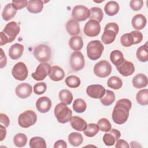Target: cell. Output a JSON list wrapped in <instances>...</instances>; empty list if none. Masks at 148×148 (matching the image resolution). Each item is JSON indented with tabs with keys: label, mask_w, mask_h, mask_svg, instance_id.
Segmentation results:
<instances>
[{
	"label": "cell",
	"mask_w": 148,
	"mask_h": 148,
	"mask_svg": "<svg viewBox=\"0 0 148 148\" xmlns=\"http://www.w3.org/2000/svg\"><path fill=\"white\" fill-rule=\"evenodd\" d=\"M132 106L131 101L126 98L118 100L113 108L112 118L117 124H123L125 123L129 116L130 110Z\"/></svg>",
	"instance_id": "obj_1"
},
{
	"label": "cell",
	"mask_w": 148,
	"mask_h": 148,
	"mask_svg": "<svg viewBox=\"0 0 148 148\" xmlns=\"http://www.w3.org/2000/svg\"><path fill=\"white\" fill-rule=\"evenodd\" d=\"M20 31V26L16 21H13L8 23L0 33V46H2L14 40Z\"/></svg>",
	"instance_id": "obj_2"
},
{
	"label": "cell",
	"mask_w": 148,
	"mask_h": 148,
	"mask_svg": "<svg viewBox=\"0 0 148 148\" xmlns=\"http://www.w3.org/2000/svg\"><path fill=\"white\" fill-rule=\"evenodd\" d=\"M54 113L57 121L61 124L69 122L72 115V112L71 109L62 102L59 103L56 106Z\"/></svg>",
	"instance_id": "obj_3"
},
{
	"label": "cell",
	"mask_w": 148,
	"mask_h": 148,
	"mask_svg": "<svg viewBox=\"0 0 148 148\" xmlns=\"http://www.w3.org/2000/svg\"><path fill=\"white\" fill-rule=\"evenodd\" d=\"M87 55L91 60L95 61L99 59L104 50L102 42L99 40L90 41L87 46Z\"/></svg>",
	"instance_id": "obj_4"
},
{
	"label": "cell",
	"mask_w": 148,
	"mask_h": 148,
	"mask_svg": "<svg viewBox=\"0 0 148 148\" xmlns=\"http://www.w3.org/2000/svg\"><path fill=\"white\" fill-rule=\"evenodd\" d=\"M119 31V28L116 23H109L105 27L104 31L101 37L102 42L105 45L112 43L115 40Z\"/></svg>",
	"instance_id": "obj_5"
},
{
	"label": "cell",
	"mask_w": 148,
	"mask_h": 148,
	"mask_svg": "<svg viewBox=\"0 0 148 148\" xmlns=\"http://www.w3.org/2000/svg\"><path fill=\"white\" fill-rule=\"evenodd\" d=\"M37 120L36 113L31 110H25L21 113L18 118V125L24 128H29L34 125Z\"/></svg>",
	"instance_id": "obj_6"
},
{
	"label": "cell",
	"mask_w": 148,
	"mask_h": 148,
	"mask_svg": "<svg viewBox=\"0 0 148 148\" xmlns=\"http://www.w3.org/2000/svg\"><path fill=\"white\" fill-rule=\"evenodd\" d=\"M33 54L38 61L40 62H47L50 59L51 50L49 46L41 44L35 47L33 51Z\"/></svg>",
	"instance_id": "obj_7"
},
{
	"label": "cell",
	"mask_w": 148,
	"mask_h": 148,
	"mask_svg": "<svg viewBox=\"0 0 148 148\" xmlns=\"http://www.w3.org/2000/svg\"><path fill=\"white\" fill-rule=\"evenodd\" d=\"M111 72L112 66L106 60H101L94 65V73L99 77H106L110 75Z\"/></svg>",
	"instance_id": "obj_8"
},
{
	"label": "cell",
	"mask_w": 148,
	"mask_h": 148,
	"mask_svg": "<svg viewBox=\"0 0 148 148\" xmlns=\"http://www.w3.org/2000/svg\"><path fill=\"white\" fill-rule=\"evenodd\" d=\"M12 74L13 77L17 80L23 81L25 80L28 74V71L26 65L23 62H17L13 67Z\"/></svg>",
	"instance_id": "obj_9"
},
{
	"label": "cell",
	"mask_w": 148,
	"mask_h": 148,
	"mask_svg": "<svg viewBox=\"0 0 148 148\" xmlns=\"http://www.w3.org/2000/svg\"><path fill=\"white\" fill-rule=\"evenodd\" d=\"M85 65V61L83 54L76 51L72 53L70 57V65L74 71H79L82 69Z\"/></svg>",
	"instance_id": "obj_10"
},
{
	"label": "cell",
	"mask_w": 148,
	"mask_h": 148,
	"mask_svg": "<svg viewBox=\"0 0 148 148\" xmlns=\"http://www.w3.org/2000/svg\"><path fill=\"white\" fill-rule=\"evenodd\" d=\"M90 10L83 5L75 6L72 11V17L77 21H85L90 17Z\"/></svg>",
	"instance_id": "obj_11"
},
{
	"label": "cell",
	"mask_w": 148,
	"mask_h": 148,
	"mask_svg": "<svg viewBox=\"0 0 148 148\" xmlns=\"http://www.w3.org/2000/svg\"><path fill=\"white\" fill-rule=\"evenodd\" d=\"M51 66L47 62L40 63L36 69V71L31 74L32 78L37 81L44 80L49 75Z\"/></svg>",
	"instance_id": "obj_12"
},
{
	"label": "cell",
	"mask_w": 148,
	"mask_h": 148,
	"mask_svg": "<svg viewBox=\"0 0 148 148\" xmlns=\"http://www.w3.org/2000/svg\"><path fill=\"white\" fill-rule=\"evenodd\" d=\"M83 31L84 34L88 37L97 36L101 31L100 24L96 20H90L86 23Z\"/></svg>",
	"instance_id": "obj_13"
},
{
	"label": "cell",
	"mask_w": 148,
	"mask_h": 148,
	"mask_svg": "<svg viewBox=\"0 0 148 148\" xmlns=\"http://www.w3.org/2000/svg\"><path fill=\"white\" fill-rule=\"evenodd\" d=\"M105 90V87L101 84H92L87 87L86 93L92 98L100 99L103 96Z\"/></svg>",
	"instance_id": "obj_14"
},
{
	"label": "cell",
	"mask_w": 148,
	"mask_h": 148,
	"mask_svg": "<svg viewBox=\"0 0 148 148\" xmlns=\"http://www.w3.org/2000/svg\"><path fill=\"white\" fill-rule=\"evenodd\" d=\"M118 72L123 76H128L134 73L135 72V66L132 62L127 61H124L116 66Z\"/></svg>",
	"instance_id": "obj_15"
},
{
	"label": "cell",
	"mask_w": 148,
	"mask_h": 148,
	"mask_svg": "<svg viewBox=\"0 0 148 148\" xmlns=\"http://www.w3.org/2000/svg\"><path fill=\"white\" fill-rule=\"evenodd\" d=\"M121 136L120 132L116 129H111L108 133H105L103 136V141L106 146H113L114 145Z\"/></svg>",
	"instance_id": "obj_16"
},
{
	"label": "cell",
	"mask_w": 148,
	"mask_h": 148,
	"mask_svg": "<svg viewBox=\"0 0 148 148\" xmlns=\"http://www.w3.org/2000/svg\"><path fill=\"white\" fill-rule=\"evenodd\" d=\"M15 92L17 96L20 98H27L31 95L32 87L30 84L27 83H21L16 87Z\"/></svg>",
	"instance_id": "obj_17"
},
{
	"label": "cell",
	"mask_w": 148,
	"mask_h": 148,
	"mask_svg": "<svg viewBox=\"0 0 148 148\" xmlns=\"http://www.w3.org/2000/svg\"><path fill=\"white\" fill-rule=\"evenodd\" d=\"M36 108L37 110L42 113L48 112L51 107V101L50 98L43 96L38 99L36 102Z\"/></svg>",
	"instance_id": "obj_18"
},
{
	"label": "cell",
	"mask_w": 148,
	"mask_h": 148,
	"mask_svg": "<svg viewBox=\"0 0 148 148\" xmlns=\"http://www.w3.org/2000/svg\"><path fill=\"white\" fill-rule=\"evenodd\" d=\"M69 121L72 127L76 131H84L87 126L86 121L79 116H72Z\"/></svg>",
	"instance_id": "obj_19"
},
{
	"label": "cell",
	"mask_w": 148,
	"mask_h": 148,
	"mask_svg": "<svg viewBox=\"0 0 148 148\" xmlns=\"http://www.w3.org/2000/svg\"><path fill=\"white\" fill-rule=\"evenodd\" d=\"M49 76L51 80L55 82H58L64 79L65 72L61 67L57 65H54L51 67Z\"/></svg>",
	"instance_id": "obj_20"
},
{
	"label": "cell",
	"mask_w": 148,
	"mask_h": 148,
	"mask_svg": "<svg viewBox=\"0 0 148 148\" xmlns=\"http://www.w3.org/2000/svg\"><path fill=\"white\" fill-rule=\"evenodd\" d=\"M24 51V46L20 43H15L12 45L9 50V56L12 60L20 58Z\"/></svg>",
	"instance_id": "obj_21"
},
{
	"label": "cell",
	"mask_w": 148,
	"mask_h": 148,
	"mask_svg": "<svg viewBox=\"0 0 148 148\" xmlns=\"http://www.w3.org/2000/svg\"><path fill=\"white\" fill-rule=\"evenodd\" d=\"M43 8V2L41 0H30L28 1L27 10L31 13H38Z\"/></svg>",
	"instance_id": "obj_22"
},
{
	"label": "cell",
	"mask_w": 148,
	"mask_h": 148,
	"mask_svg": "<svg viewBox=\"0 0 148 148\" xmlns=\"http://www.w3.org/2000/svg\"><path fill=\"white\" fill-rule=\"evenodd\" d=\"M147 20L146 17L142 14L135 15L132 19V25L136 30L142 29L146 25Z\"/></svg>",
	"instance_id": "obj_23"
},
{
	"label": "cell",
	"mask_w": 148,
	"mask_h": 148,
	"mask_svg": "<svg viewBox=\"0 0 148 148\" xmlns=\"http://www.w3.org/2000/svg\"><path fill=\"white\" fill-rule=\"evenodd\" d=\"M132 83L135 88H142L147 86L148 83L147 77L143 73H139L134 77Z\"/></svg>",
	"instance_id": "obj_24"
},
{
	"label": "cell",
	"mask_w": 148,
	"mask_h": 148,
	"mask_svg": "<svg viewBox=\"0 0 148 148\" xmlns=\"http://www.w3.org/2000/svg\"><path fill=\"white\" fill-rule=\"evenodd\" d=\"M66 29L71 36H75L80 33V26L79 23L74 19H71L66 23Z\"/></svg>",
	"instance_id": "obj_25"
},
{
	"label": "cell",
	"mask_w": 148,
	"mask_h": 148,
	"mask_svg": "<svg viewBox=\"0 0 148 148\" xmlns=\"http://www.w3.org/2000/svg\"><path fill=\"white\" fill-rule=\"evenodd\" d=\"M119 3L114 1H111L106 3L104 10L106 14L110 16H113L117 14L119 11Z\"/></svg>",
	"instance_id": "obj_26"
},
{
	"label": "cell",
	"mask_w": 148,
	"mask_h": 148,
	"mask_svg": "<svg viewBox=\"0 0 148 148\" xmlns=\"http://www.w3.org/2000/svg\"><path fill=\"white\" fill-rule=\"evenodd\" d=\"M17 13V10L13 7L12 3H8L4 8L2 13V17L5 21H9L13 18Z\"/></svg>",
	"instance_id": "obj_27"
},
{
	"label": "cell",
	"mask_w": 148,
	"mask_h": 148,
	"mask_svg": "<svg viewBox=\"0 0 148 148\" xmlns=\"http://www.w3.org/2000/svg\"><path fill=\"white\" fill-rule=\"evenodd\" d=\"M70 48L74 51L80 50L83 46V42L82 37L79 36H73L69 40Z\"/></svg>",
	"instance_id": "obj_28"
},
{
	"label": "cell",
	"mask_w": 148,
	"mask_h": 148,
	"mask_svg": "<svg viewBox=\"0 0 148 148\" xmlns=\"http://www.w3.org/2000/svg\"><path fill=\"white\" fill-rule=\"evenodd\" d=\"M115 101V95L112 91L105 90L103 96L100 98L101 103L104 106H109L112 105Z\"/></svg>",
	"instance_id": "obj_29"
},
{
	"label": "cell",
	"mask_w": 148,
	"mask_h": 148,
	"mask_svg": "<svg viewBox=\"0 0 148 148\" xmlns=\"http://www.w3.org/2000/svg\"><path fill=\"white\" fill-rule=\"evenodd\" d=\"M110 59L111 62L116 66L121 64L124 60L123 54L119 50H114L111 52Z\"/></svg>",
	"instance_id": "obj_30"
},
{
	"label": "cell",
	"mask_w": 148,
	"mask_h": 148,
	"mask_svg": "<svg viewBox=\"0 0 148 148\" xmlns=\"http://www.w3.org/2000/svg\"><path fill=\"white\" fill-rule=\"evenodd\" d=\"M68 139L71 145L76 147L82 145L83 142V138L82 134L77 132L71 133L68 135Z\"/></svg>",
	"instance_id": "obj_31"
},
{
	"label": "cell",
	"mask_w": 148,
	"mask_h": 148,
	"mask_svg": "<svg viewBox=\"0 0 148 148\" xmlns=\"http://www.w3.org/2000/svg\"><path fill=\"white\" fill-rule=\"evenodd\" d=\"M138 60L141 62H145L148 60V51H147V43L144 45L140 46L136 53Z\"/></svg>",
	"instance_id": "obj_32"
},
{
	"label": "cell",
	"mask_w": 148,
	"mask_h": 148,
	"mask_svg": "<svg viewBox=\"0 0 148 148\" xmlns=\"http://www.w3.org/2000/svg\"><path fill=\"white\" fill-rule=\"evenodd\" d=\"M59 99L61 102L66 105H70L73 100V95L72 92L66 89L61 90L59 92Z\"/></svg>",
	"instance_id": "obj_33"
},
{
	"label": "cell",
	"mask_w": 148,
	"mask_h": 148,
	"mask_svg": "<svg viewBox=\"0 0 148 148\" xmlns=\"http://www.w3.org/2000/svg\"><path fill=\"white\" fill-rule=\"evenodd\" d=\"M90 20H94L98 22H101L103 17L102 10L98 7H92L90 9Z\"/></svg>",
	"instance_id": "obj_34"
},
{
	"label": "cell",
	"mask_w": 148,
	"mask_h": 148,
	"mask_svg": "<svg viewBox=\"0 0 148 148\" xmlns=\"http://www.w3.org/2000/svg\"><path fill=\"white\" fill-rule=\"evenodd\" d=\"M29 146L31 148H46L45 140L39 136L32 138L29 140Z\"/></svg>",
	"instance_id": "obj_35"
},
{
	"label": "cell",
	"mask_w": 148,
	"mask_h": 148,
	"mask_svg": "<svg viewBox=\"0 0 148 148\" xmlns=\"http://www.w3.org/2000/svg\"><path fill=\"white\" fill-rule=\"evenodd\" d=\"M107 85L109 87L112 89L119 90L122 87L123 82L120 77L113 76L108 79L107 81Z\"/></svg>",
	"instance_id": "obj_36"
},
{
	"label": "cell",
	"mask_w": 148,
	"mask_h": 148,
	"mask_svg": "<svg viewBox=\"0 0 148 148\" xmlns=\"http://www.w3.org/2000/svg\"><path fill=\"white\" fill-rule=\"evenodd\" d=\"M138 103L141 105H147L148 104V90L143 89L139 91L136 96Z\"/></svg>",
	"instance_id": "obj_37"
},
{
	"label": "cell",
	"mask_w": 148,
	"mask_h": 148,
	"mask_svg": "<svg viewBox=\"0 0 148 148\" xmlns=\"http://www.w3.org/2000/svg\"><path fill=\"white\" fill-rule=\"evenodd\" d=\"M73 109L77 113H81L84 112L87 108L86 102L82 98L76 99L73 103Z\"/></svg>",
	"instance_id": "obj_38"
},
{
	"label": "cell",
	"mask_w": 148,
	"mask_h": 148,
	"mask_svg": "<svg viewBox=\"0 0 148 148\" xmlns=\"http://www.w3.org/2000/svg\"><path fill=\"white\" fill-rule=\"evenodd\" d=\"M99 129L97 124L94 123H90L87 124L86 130L84 131V134L86 136L91 138L95 136L99 132Z\"/></svg>",
	"instance_id": "obj_39"
},
{
	"label": "cell",
	"mask_w": 148,
	"mask_h": 148,
	"mask_svg": "<svg viewBox=\"0 0 148 148\" xmlns=\"http://www.w3.org/2000/svg\"><path fill=\"white\" fill-rule=\"evenodd\" d=\"M27 142V136L23 133H18L16 134L13 138V143L17 147H24Z\"/></svg>",
	"instance_id": "obj_40"
},
{
	"label": "cell",
	"mask_w": 148,
	"mask_h": 148,
	"mask_svg": "<svg viewBox=\"0 0 148 148\" xmlns=\"http://www.w3.org/2000/svg\"><path fill=\"white\" fill-rule=\"evenodd\" d=\"M80 83L79 77L75 75L68 76L65 79V83L69 88H77L80 85Z\"/></svg>",
	"instance_id": "obj_41"
},
{
	"label": "cell",
	"mask_w": 148,
	"mask_h": 148,
	"mask_svg": "<svg viewBox=\"0 0 148 148\" xmlns=\"http://www.w3.org/2000/svg\"><path fill=\"white\" fill-rule=\"evenodd\" d=\"M120 42L121 45L126 47L134 45V39L131 32L123 34L120 38Z\"/></svg>",
	"instance_id": "obj_42"
},
{
	"label": "cell",
	"mask_w": 148,
	"mask_h": 148,
	"mask_svg": "<svg viewBox=\"0 0 148 148\" xmlns=\"http://www.w3.org/2000/svg\"><path fill=\"white\" fill-rule=\"evenodd\" d=\"M97 125L99 130L103 132H109L112 128V125L109 121L105 118H102L98 121Z\"/></svg>",
	"instance_id": "obj_43"
},
{
	"label": "cell",
	"mask_w": 148,
	"mask_h": 148,
	"mask_svg": "<svg viewBox=\"0 0 148 148\" xmlns=\"http://www.w3.org/2000/svg\"><path fill=\"white\" fill-rule=\"evenodd\" d=\"M47 86L45 82H40L35 84L34 86V92L37 95H41L45 92Z\"/></svg>",
	"instance_id": "obj_44"
},
{
	"label": "cell",
	"mask_w": 148,
	"mask_h": 148,
	"mask_svg": "<svg viewBox=\"0 0 148 148\" xmlns=\"http://www.w3.org/2000/svg\"><path fill=\"white\" fill-rule=\"evenodd\" d=\"M130 5L133 10H139L143 6V1L142 0H132L130 2Z\"/></svg>",
	"instance_id": "obj_45"
},
{
	"label": "cell",
	"mask_w": 148,
	"mask_h": 148,
	"mask_svg": "<svg viewBox=\"0 0 148 148\" xmlns=\"http://www.w3.org/2000/svg\"><path fill=\"white\" fill-rule=\"evenodd\" d=\"M12 4L13 7L17 10H20L25 6H27L28 1H12Z\"/></svg>",
	"instance_id": "obj_46"
},
{
	"label": "cell",
	"mask_w": 148,
	"mask_h": 148,
	"mask_svg": "<svg viewBox=\"0 0 148 148\" xmlns=\"http://www.w3.org/2000/svg\"><path fill=\"white\" fill-rule=\"evenodd\" d=\"M134 39V45L139 43L142 42L143 39V35L139 31H132L131 32Z\"/></svg>",
	"instance_id": "obj_47"
},
{
	"label": "cell",
	"mask_w": 148,
	"mask_h": 148,
	"mask_svg": "<svg viewBox=\"0 0 148 148\" xmlns=\"http://www.w3.org/2000/svg\"><path fill=\"white\" fill-rule=\"evenodd\" d=\"M0 123L1 124H3L5 127H8L9 125L10 121L7 115L3 113L0 114Z\"/></svg>",
	"instance_id": "obj_48"
},
{
	"label": "cell",
	"mask_w": 148,
	"mask_h": 148,
	"mask_svg": "<svg viewBox=\"0 0 148 148\" xmlns=\"http://www.w3.org/2000/svg\"><path fill=\"white\" fill-rule=\"evenodd\" d=\"M115 147L116 148H120V147L129 148L130 145H128V143H127V141H125L123 139H118L116 143Z\"/></svg>",
	"instance_id": "obj_49"
},
{
	"label": "cell",
	"mask_w": 148,
	"mask_h": 148,
	"mask_svg": "<svg viewBox=\"0 0 148 148\" xmlns=\"http://www.w3.org/2000/svg\"><path fill=\"white\" fill-rule=\"evenodd\" d=\"M7 63L6 57L2 49H1V61H0V68L2 69L5 67Z\"/></svg>",
	"instance_id": "obj_50"
},
{
	"label": "cell",
	"mask_w": 148,
	"mask_h": 148,
	"mask_svg": "<svg viewBox=\"0 0 148 148\" xmlns=\"http://www.w3.org/2000/svg\"><path fill=\"white\" fill-rule=\"evenodd\" d=\"M54 148H60V147L66 148L67 145H66V143L64 140H58L55 142V143L54 145Z\"/></svg>",
	"instance_id": "obj_51"
},
{
	"label": "cell",
	"mask_w": 148,
	"mask_h": 148,
	"mask_svg": "<svg viewBox=\"0 0 148 148\" xmlns=\"http://www.w3.org/2000/svg\"><path fill=\"white\" fill-rule=\"evenodd\" d=\"M0 131H1V141H2L6 137V127L5 126H3L2 124L0 125Z\"/></svg>",
	"instance_id": "obj_52"
}]
</instances>
